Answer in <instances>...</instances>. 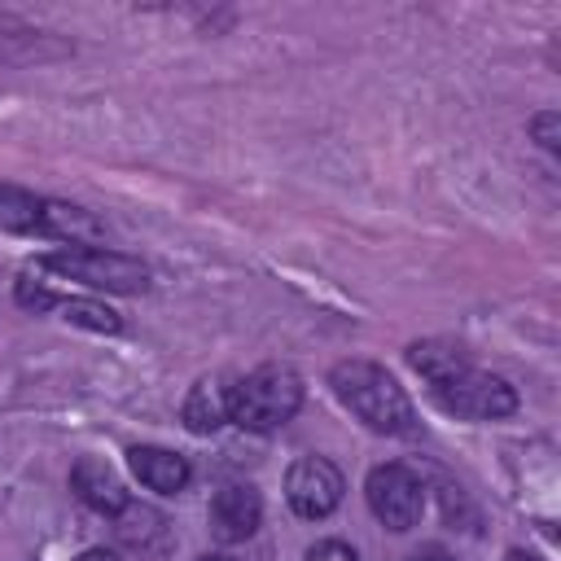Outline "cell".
Masks as SVG:
<instances>
[{
	"instance_id": "obj_1",
	"label": "cell",
	"mask_w": 561,
	"mask_h": 561,
	"mask_svg": "<svg viewBox=\"0 0 561 561\" xmlns=\"http://www.w3.org/2000/svg\"><path fill=\"white\" fill-rule=\"evenodd\" d=\"M408 364L430 381V394L443 412H456L469 421H500L517 408V390L504 377L473 368L465 351L451 342H412Z\"/></svg>"
},
{
	"instance_id": "obj_2",
	"label": "cell",
	"mask_w": 561,
	"mask_h": 561,
	"mask_svg": "<svg viewBox=\"0 0 561 561\" xmlns=\"http://www.w3.org/2000/svg\"><path fill=\"white\" fill-rule=\"evenodd\" d=\"M333 394L351 416H359L377 434H416V412L403 386L373 359H342L329 373Z\"/></svg>"
},
{
	"instance_id": "obj_3",
	"label": "cell",
	"mask_w": 561,
	"mask_h": 561,
	"mask_svg": "<svg viewBox=\"0 0 561 561\" xmlns=\"http://www.w3.org/2000/svg\"><path fill=\"white\" fill-rule=\"evenodd\" d=\"M228 421L250 434H272L302 408V377L289 364H263L224 390Z\"/></svg>"
},
{
	"instance_id": "obj_4",
	"label": "cell",
	"mask_w": 561,
	"mask_h": 561,
	"mask_svg": "<svg viewBox=\"0 0 561 561\" xmlns=\"http://www.w3.org/2000/svg\"><path fill=\"white\" fill-rule=\"evenodd\" d=\"M44 272H57L66 280H79L88 289H105V294H140L149 289V267L131 254L105 250V245H66L53 254H39Z\"/></svg>"
},
{
	"instance_id": "obj_5",
	"label": "cell",
	"mask_w": 561,
	"mask_h": 561,
	"mask_svg": "<svg viewBox=\"0 0 561 561\" xmlns=\"http://www.w3.org/2000/svg\"><path fill=\"white\" fill-rule=\"evenodd\" d=\"M368 508L390 530H412L425 513V486L408 465H377L364 482Z\"/></svg>"
},
{
	"instance_id": "obj_6",
	"label": "cell",
	"mask_w": 561,
	"mask_h": 561,
	"mask_svg": "<svg viewBox=\"0 0 561 561\" xmlns=\"http://www.w3.org/2000/svg\"><path fill=\"white\" fill-rule=\"evenodd\" d=\"M342 491H346V478L329 456H298L285 473V500L307 522L329 517L342 504Z\"/></svg>"
},
{
	"instance_id": "obj_7",
	"label": "cell",
	"mask_w": 561,
	"mask_h": 561,
	"mask_svg": "<svg viewBox=\"0 0 561 561\" xmlns=\"http://www.w3.org/2000/svg\"><path fill=\"white\" fill-rule=\"evenodd\" d=\"M259 522H263V500H259L254 486L228 482V486L215 491V500H210V530H215L219 543L250 539L259 530Z\"/></svg>"
},
{
	"instance_id": "obj_8",
	"label": "cell",
	"mask_w": 561,
	"mask_h": 561,
	"mask_svg": "<svg viewBox=\"0 0 561 561\" xmlns=\"http://www.w3.org/2000/svg\"><path fill=\"white\" fill-rule=\"evenodd\" d=\"M70 486H75V495H79L92 513H101V517H118V513L131 504L123 478H118L105 460H96V456H83V460L70 469Z\"/></svg>"
},
{
	"instance_id": "obj_9",
	"label": "cell",
	"mask_w": 561,
	"mask_h": 561,
	"mask_svg": "<svg viewBox=\"0 0 561 561\" xmlns=\"http://www.w3.org/2000/svg\"><path fill=\"white\" fill-rule=\"evenodd\" d=\"M127 460H131V473H136L149 491H158V495L184 491V486H188V473H193L188 460H184L180 451H167V447H131Z\"/></svg>"
},
{
	"instance_id": "obj_10",
	"label": "cell",
	"mask_w": 561,
	"mask_h": 561,
	"mask_svg": "<svg viewBox=\"0 0 561 561\" xmlns=\"http://www.w3.org/2000/svg\"><path fill=\"white\" fill-rule=\"evenodd\" d=\"M39 237H61L70 245H88V241L105 237V224L92 210H83V206L44 202V210H39Z\"/></svg>"
},
{
	"instance_id": "obj_11",
	"label": "cell",
	"mask_w": 561,
	"mask_h": 561,
	"mask_svg": "<svg viewBox=\"0 0 561 561\" xmlns=\"http://www.w3.org/2000/svg\"><path fill=\"white\" fill-rule=\"evenodd\" d=\"M180 416H184V425H188L193 434H215V430L228 421L224 390H219V386H210V381H197V386L188 390V399H184Z\"/></svg>"
},
{
	"instance_id": "obj_12",
	"label": "cell",
	"mask_w": 561,
	"mask_h": 561,
	"mask_svg": "<svg viewBox=\"0 0 561 561\" xmlns=\"http://www.w3.org/2000/svg\"><path fill=\"white\" fill-rule=\"evenodd\" d=\"M39 210H44V197L0 184V228L4 232H39Z\"/></svg>"
},
{
	"instance_id": "obj_13",
	"label": "cell",
	"mask_w": 561,
	"mask_h": 561,
	"mask_svg": "<svg viewBox=\"0 0 561 561\" xmlns=\"http://www.w3.org/2000/svg\"><path fill=\"white\" fill-rule=\"evenodd\" d=\"M61 316H66L70 324L92 329V333H118V329H123V316L110 311V307L96 302V298H66V302H61Z\"/></svg>"
},
{
	"instance_id": "obj_14",
	"label": "cell",
	"mask_w": 561,
	"mask_h": 561,
	"mask_svg": "<svg viewBox=\"0 0 561 561\" xmlns=\"http://www.w3.org/2000/svg\"><path fill=\"white\" fill-rule=\"evenodd\" d=\"M114 522H118V535L127 543H136V548H149V535H162V517L153 508H145V504H127Z\"/></svg>"
},
{
	"instance_id": "obj_15",
	"label": "cell",
	"mask_w": 561,
	"mask_h": 561,
	"mask_svg": "<svg viewBox=\"0 0 561 561\" xmlns=\"http://www.w3.org/2000/svg\"><path fill=\"white\" fill-rule=\"evenodd\" d=\"M530 131H535V140H539L548 153H557V145H561V114H557V110L535 114V118H530Z\"/></svg>"
},
{
	"instance_id": "obj_16",
	"label": "cell",
	"mask_w": 561,
	"mask_h": 561,
	"mask_svg": "<svg viewBox=\"0 0 561 561\" xmlns=\"http://www.w3.org/2000/svg\"><path fill=\"white\" fill-rule=\"evenodd\" d=\"M18 302H22L26 311H48V307H57V294L44 289V285H35L31 276H22V280H18Z\"/></svg>"
},
{
	"instance_id": "obj_17",
	"label": "cell",
	"mask_w": 561,
	"mask_h": 561,
	"mask_svg": "<svg viewBox=\"0 0 561 561\" xmlns=\"http://www.w3.org/2000/svg\"><path fill=\"white\" fill-rule=\"evenodd\" d=\"M307 561H359V557H355V548L342 543V539H320V543L307 548Z\"/></svg>"
},
{
	"instance_id": "obj_18",
	"label": "cell",
	"mask_w": 561,
	"mask_h": 561,
	"mask_svg": "<svg viewBox=\"0 0 561 561\" xmlns=\"http://www.w3.org/2000/svg\"><path fill=\"white\" fill-rule=\"evenodd\" d=\"M75 561H118V557H114L110 548H88V552H79Z\"/></svg>"
},
{
	"instance_id": "obj_19",
	"label": "cell",
	"mask_w": 561,
	"mask_h": 561,
	"mask_svg": "<svg viewBox=\"0 0 561 561\" xmlns=\"http://www.w3.org/2000/svg\"><path fill=\"white\" fill-rule=\"evenodd\" d=\"M408 561H447V552H443V548H421V552H412Z\"/></svg>"
},
{
	"instance_id": "obj_20",
	"label": "cell",
	"mask_w": 561,
	"mask_h": 561,
	"mask_svg": "<svg viewBox=\"0 0 561 561\" xmlns=\"http://www.w3.org/2000/svg\"><path fill=\"white\" fill-rule=\"evenodd\" d=\"M504 561H539L535 552H522V548H513V552H504Z\"/></svg>"
},
{
	"instance_id": "obj_21",
	"label": "cell",
	"mask_w": 561,
	"mask_h": 561,
	"mask_svg": "<svg viewBox=\"0 0 561 561\" xmlns=\"http://www.w3.org/2000/svg\"><path fill=\"white\" fill-rule=\"evenodd\" d=\"M197 561H232V557H197Z\"/></svg>"
}]
</instances>
